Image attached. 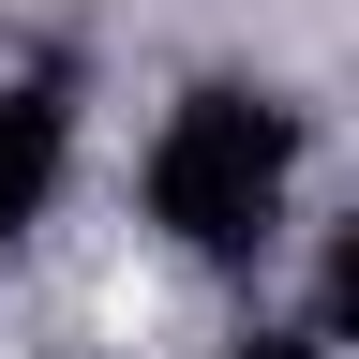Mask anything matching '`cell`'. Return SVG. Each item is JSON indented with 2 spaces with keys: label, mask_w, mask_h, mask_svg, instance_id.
Listing matches in <instances>:
<instances>
[{
  "label": "cell",
  "mask_w": 359,
  "mask_h": 359,
  "mask_svg": "<svg viewBox=\"0 0 359 359\" xmlns=\"http://www.w3.org/2000/svg\"><path fill=\"white\" fill-rule=\"evenodd\" d=\"M314 330L359 344V224H330V255H314Z\"/></svg>",
  "instance_id": "3"
},
{
  "label": "cell",
  "mask_w": 359,
  "mask_h": 359,
  "mask_svg": "<svg viewBox=\"0 0 359 359\" xmlns=\"http://www.w3.org/2000/svg\"><path fill=\"white\" fill-rule=\"evenodd\" d=\"M224 359H330V330H240Z\"/></svg>",
  "instance_id": "4"
},
{
  "label": "cell",
  "mask_w": 359,
  "mask_h": 359,
  "mask_svg": "<svg viewBox=\"0 0 359 359\" xmlns=\"http://www.w3.org/2000/svg\"><path fill=\"white\" fill-rule=\"evenodd\" d=\"M285 195H299V105L269 75H195L150 135V224L195 269H255Z\"/></svg>",
  "instance_id": "1"
},
{
  "label": "cell",
  "mask_w": 359,
  "mask_h": 359,
  "mask_svg": "<svg viewBox=\"0 0 359 359\" xmlns=\"http://www.w3.org/2000/svg\"><path fill=\"white\" fill-rule=\"evenodd\" d=\"M60 165H75V105H60V75H0V240L60 210Z\"/></svg>",
  "instance_id": "2"
}]
</instances>
